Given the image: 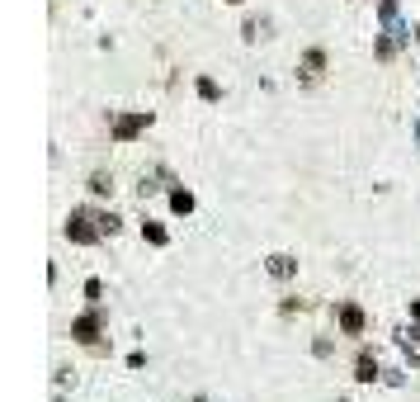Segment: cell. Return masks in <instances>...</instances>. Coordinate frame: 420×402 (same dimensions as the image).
Wrapping results in <instances>:
<instances>
[{"instance_id": "1", "label": "cell", "mask_w": 420, "mask_h": 402, "mask_svg": "<svg viewBox=\"0 0 420 402\" xmlns=\"http://www.w3.org/2000/svg\"><path fill=\"white\" fill-rule=\"evenodd\" d=\"M66 237L76 241V246H90V241H100V237H104V232H100V213H90V209L71 213V222H66Z\"/></svg>"}, {"instance_id": "2", "label": "cell", "mask_w": 420, "mask_h": 402, "mask_svg": "<svg viewBox=\"0 0 420 402\" xmlns=\"http://www.w3.org/2000/svg\"><path fill=\"white\" fill-rule=\"evenodd\" d=\"M71 336H76L80 346H100V308H90L85 317L71 322Z\"/></svg>"}, {"instance_id": "3", "label": "cell", "mask_w": 420, "mask_h": 402, "mask_svg": "<svg viewBox=\"0 0 420 402\" xmlns=\"http://www.w3.org/2000/svg\"><path fill=\"white\" fill-rule=\"evenodd\" d=\"M147 123H152V114H128V119H118V123H113V137H118V142H128V137H137Z\"/></svg>"}, {"instance_id": "4", "label": "cell", "mask_w": 420, "mask_h": 402, "mask_svg": "<svg viewBox=\"0 0 420 402\" xmlns=\"http://www.w3.org/2000/svg\"><path fill=\"white\" fill-rule=\"evenodd\" d=\"M340 326H345V336H364V308L340 303Z\"/></svg>"}, {"instance_id": "5", "label": "cell", "mask_w": 420, "mask_h": 402, "mask_svg": "<svg viewBox=\"0 0 420 402\" xmlns=\"http://www.w3.org/2000/svg\"><path fill=\"white\" fill-rule=\"evenodd\" d=\"M321 71H326V53L312 48V53L302 57V80H321Z\"/></svg>"}, {"instance_id": "6", "label": "cell", "mask_w": 420, "mask_h": 402, "mask_svg": "<svg viewBox=\"0 0 420 402\" xmlns=\"http://www.w3.org/2000/svg\"><path fill=\"white\" fill-rule=\"evenodd\" d=\"M269 274H274V279H293V274H298V261H293V256H269Z\"/></svg>"}, {"instance_id": "7", "label": "cell", "mask_w": 420, "mask_h": 402, "mask_svg": "<svg viewBox=\"0 0 420 402\" xmlns=\"http://www.w3.org/2000/svg\"><path fill=\"white\" fill-rule=\"evenodd\" d=\"M354 378H359V383H373V378H378V360H373V355H359V365H354Z\"/></svg>"}, {"instance_id": "8", "label": "cell", "mask_w": 420, "mask_h": 402, "mask_svg": "<svg viewBox=\"0 0 420 402\" xmlns=\"http://www.w3.org/2000/svg\"><path fill=\"white\" fill-rule=\"evenodd\" d=\"M396 341H401V350L411 355V365H420V326H416V331H401Z\"/></svg>"}, {"instance_id": "9", "label": "cell", "mask_w": 420, "mask_h": 402, "mask_svg": "<svg viewBox=\"0 0 420 402\" xmlns=\"http://www.w3.org/2000/svg\"><path fill=\"white\" fill-rule=\"evenodd\" d=\"M170 209H175V213H194V194H189V189H175V194H170Z\"/></svg>"}, {"instance_id": "10", "label": "cell", "mask_w": 420, "mask_h": 402, "mask_svg": "<svg viewBox=\"0 0 420 402\" xmlns=\"http://www.w3.org/2000/svg\"><path fill=\"white\" fill-rule=\"evenodd\" d=\"M142 237L152 241V246H165V227L161 222H142Z\"/></svg>"}, {"instance_id": "11", "label": "cell", "mask_w": 420, "mask_h": 402, "mask_svg": "<svg viewBox=\"0 0 420 402\" xmlns=\"http://www.w3.org/2000/svg\"><path fill=\"white\" fill-rule=\"evenodd\" d=\"M90 194H113V180L109 175H90Z\"/></svg>"}, {"instance_id": "12", "label": "cell", "mask_w": 420, "mask_h": 402, "mask_svg": "<svg viewBox=\"0 0 420 402\" xmlns=\"http://www.w3.org/2000/svg\"><path fill=\"white\" fill-rule=\"evenodd\" d=\"M217 95H222V90H217V85H212L208 76L199 80V100H208V105H212V100H217Z\"/></svg>"}, {"instance_id": "13", "label": "cell", "mask_w": 420, "mask_h": 402, "mask_svg": "<svg viewBox=\"0 0 420 402\" xmlns=\"http://www.w3.org/2000/svg\"><path fill=\"white\" fill-rule=\"evenodd\" d=\"M100 294H104V289H100V279H90V284H85V298H90V308H100Z\"/></svg>"}, {"instance_id": "14", "label": "cell", "mask_w": 420, "mask_h": 402, "mask_svg": "<svg viewBox=\"0 0 420 402\" xmlns=\"http://www.w3.org/2000/svg\"><path fill=\"white\" fill-rule=\"evenodd\" d=\"M411 317H416V322H420V303H411Z\"/></svg>"}, {"instance_id": "15", "label": "cell", "mask_w": 420, "mask_h": 402, "mask_svg": "<svg viewBox=\"0 0 420 402\" xmlns=\"http://www.w3.org/2000/svg\"><path fill=\"white\" fill-rule=\"evenodd\" d=\"M227 5H241V0H227Z\"/></svg>"}, {"instance_id": "16", "label": "cell", "mask_w": 420, "mask_h": 402, "mask_svg": "<svg viewBox=\"0 0 420 402\" xmlns=\"http://www.w3.org/2000/svg\"><path fill=\"white\" fill-rule=\"evenodd\" d=\"M416 43H420V28H416Z\"/></svg>"}, {"instance_id": "17", "label": "cell", "mask_w": 420, "mask_h": 402, "mask_svg": "<svg viewBox=\"0 0 420 402\" xmlns=\"http://www.w3.org/2000/svg\"><path fill=\"white\" fill-rule=\"evenodd\" d=\"M416 137H420V123H416Z\"/></svg>"}]
</instances>
